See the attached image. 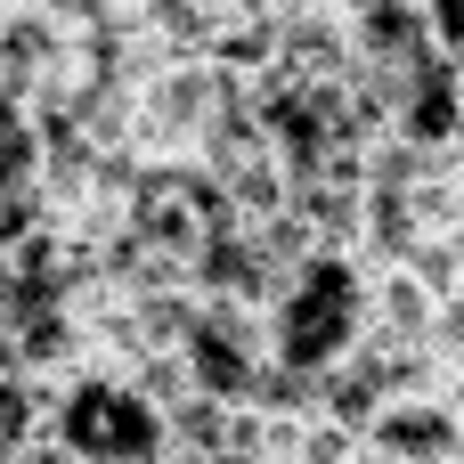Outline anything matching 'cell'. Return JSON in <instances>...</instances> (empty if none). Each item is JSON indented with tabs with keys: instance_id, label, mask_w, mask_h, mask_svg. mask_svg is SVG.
<instances>
[{
	"instance_id": "cell-1",
	"label": "cell",
	"mask_w": 464,
	"mask_h": 464,
	"mask_svg": "<svg viewBox=\"0 0 464 464\" xmlns=\"http://www.w3.org/2000/svg\"><path fill=\"white\" fill-rule=\"evenodd\" d=\"M367 302H375V269L359 253H310L261 310L269 326V359L302 383L334 375L343 359H359L367 343Z\"/></svg>"
},
{
	"instance_id": "cell-2",
	"label": "cell",
	"mask_w": 464,
	"mask_h": 464,
	"mask_svg": "<svg viewBox=\"0 0 464 464\" xmlns=\"http://www.w3.org/2000/svg\"><path fill=\"white\" fill-rule=\"evenodd\" d=\"M49 440L73 464H171L163 408H155L139 383L90 375V367H73V375L49 392Z\"/></svg>"
},
{
	"instance_id": "cell-3",
	"label": "cell",
	"mask_w": 464,
	"mask_h": 464,
	"mask_svg": "<svg viewBox=\"0 0 464 464\" xmlns=\"http://www.w3.org/2000/svg\"><path fill=\"white\" fill-rule=\"evenodd\" d=\"M269 326L261 310H237V302H196L188 334H179V375L196 400L212 408H253V392L269 383Z\"/></svg>"
},
{
	"instance_id": "cell-4",
	"label": "cell",
	"mask_w": 464,
	"mask_h": 464,
	"mask_svg": "<svg viewBox=\"0 0 464 464\" xmlns=\"http://www.w3.org/2000/svg\"><path fill=\"white\" fill-rule=\"evenodd\" d=\"M367 457H383V464H464V416L449 408L440 383L432 392H400L367 424Z\"/></svg>"
},
{
	"instance_id": "cell-5",
	"label": "cell",
	"mask_w": 464,
	"mask_h": 464,
	"mask_svg": "<svg viewBox=\"0 0 464 464\" xmlns=\"http://www.w3.org/2000/svg\"><path fill=\"white\" fill-rule=\"evenodd\" d=\"M49 392L57 383H33L24 367H0V457H24L49 440Z\"/></svg>"
},
{
	"instance_id": "cell-6",
	"label": "cell",
	"mask_w": 464,
	"mask_h": 464,
	"mask_svg": "<svg viewBox=\"0 0 464 464\" xmlns=\"http://www.w3.org/2000/svg\"><path fill=\"white\" fill-rule=\"evenodd\" d=\"M41 179V122L24 98L0 90V188H33Z\"/></svg>"
},
{
	"instance_id": "cell-7",
	"label": "cell",
	"mask_w": 464,
	"mask_h": 464,
	"mask_svg": "<svg viewBox=\"0 0 464 464\" xmlns=\"http://www.w3.org/2000/svg\"><path fill=\"white\" fill-rule=\"evenodd\" d=\"M359 464H383V457H359Z\"/></svg>"
}]
</instances>
